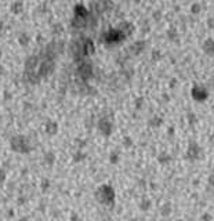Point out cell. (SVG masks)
Masks as SVG:
<instances>
[{
	"mask_svg": "<svg viewBox=\"0 0 214 221\" xmlns=\"http://www.w3.org/2000/svg\"><path fill=\"white\" fill-rule=\"evenodd\" d=\"M199 152H200V149H199V147L193 142L192 145L189 147V152H188V155H189V158L192 159V160H195V159H198L199 158Z\"/></svg>",
	"mask_w": 214,
	"mask_h": 221,
	"instance_id": "cell-1",
	"label": "cell"
},
{
	"mask_svg": "<svg viewBox=\"0 0 214 221\" xmlns=\"http://www.w3.org/2000/svg\"><path fill=\"white\" fill-rule=\"evenodd\" d=\"M171 209H173L171 203H170V202H166V203L160 207V214H162L163 217H169L171 214Z\"/></svg>",
	"mask_w": 214,
	"mask_h": 221,
	"instance_id": "cell-2",
	"label": "cell"
},
{
	"mask_svg": "<svg viewBox=\"0 0 214 221\" xmlns=\"http://www.w3.org/2000/svg\"><path fill=\"white\" fill-rule=\"evenodd\" d=\"M214 217L211 213H209V211H204V213H202V216H200V221H213Z\"/></svg>",
	"mask_w": 214,
	"mask_h": 221,
	"instance_id": "cell-3",
	"label": "cell"
},
{
	"mask_svg": "<svg viewBox=\"0 0 214 221\" xmlns=\"http://www.w3.org/2000/svg\"><path fill=\"white\" fill-rule=\"evenodd\" d=\"M149 207H151V202H149L148 199H146V200H142L141 203H140V209H141L142 211H146L148 209H149Z\"/></svg>",
	"mask_w": 214,
	"mask_h": 221,
	"instance_id": "cell-4",
	"label": "cell"
},
{
	"mask_svg": "<svg viewBox=\"0 0 214 221\" xmlns=\"http://www.w3.org/2000/svg\"><path fill=\"white\" fill-rule=\"evenodd\" d=\"M207 183H209L210 187H214V174H210L209 178H207Z\"/></svg>",
	"mask_w": 214,
	"mask_h": 221,
	"instance_id": "cell-5",
	"label": "cell"
},
{
	"mask_svg": "<svg viewBox=\"0 0 214 221\" xmlns=\"http://www.w3.org/2000/svg\"><path fill=\"white\" fill-rule=\"evenodd\" d=\"M178 221H184V220H178Z\"/></svg>",
	"mask_w": 214,
	"mask_h": 221,
	"instance_id": "cell-6",
	"label": "cell"
}]
</instances>
